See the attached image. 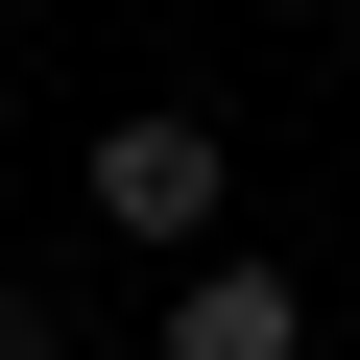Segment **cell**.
I'll return each mask as SVG.
<instances>
[{
	"instance_id": "obj_1",
	"label": "cell",
	"mask_w": 360,
	"mask_h": 360,
	"mask_svg": "<svg viewBox=\"0 0 360 360\" xmlns=\"http://www.w3.org/2000/svg\"><path fill=\"white\" fill-rule=\"evenodd\" d=\"M72 193L120 217V240H168V264H217V193H240V144L193 120V96H144V120H96V168Z\"/></svg>"
},
{
	"instance_id": "obj_2",
	"label": "cell",
	"mask_w": 360,
	"mask_h": 360,
	"mask_svg": "<svg viewBox=\"0 0 360 360\" xmlns=\"http://www.w3.org/2000/svg\"><path fill=\"white\" fill-rule=\"evenodd\" d=\"M144 336H168V360H312V288H288V264H240V240H217V264H193V288H168V312H144Z\"/></svg>"
}]
</instances>
